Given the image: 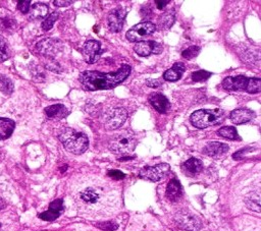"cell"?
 <instances>
[{
	"label": "cell",
	"mask_w": 261,
	"mask_h": 231,
	"mask_svg": "<svg viewBox=\"0 0 261 231\" xmlns=\"http://www.w3.org/2000/svg\"><path fill=\"white\" fill-rule=\"evenodd\" d=\"M58 15H60V14H58V11L52 12V13L42 22V29H43L44 31H49V30H51V28L54 27V24L56 21L58 20Z\"/></svg>",
	"instance_id": "cell-32"
},
{
	"label": "cell",
	"mask_w": 261,
	"mask_h": 231,
	"mask_svg": "<svg viewBox=\"0 0 261 231\" xmlns=\"http://www.w3.org/2000/svg\"><path fill=\"white\" fill-rule=\"evenodd\" d=\"M248 150H250V149H249V148H246V149H242V150L238 151L237 153L234 154L232 158H234V160H240V159H242V158H243V155H244V154H245Z\"/></svg>",
	"instance_id": "cell-39"
},
{
	"label": "cell",
	"mask_w": 261,
	"mask_h": 231,
	"mask_svg": "<svg viewBox=\"0 0 261 231\" xmlns=\"http://www.w3.org/2000/svg\"><path fill=\"white\" fill-rule=\"evenodd\" d=\"M174 222L178 227L185 231H198L202 223L200 219L187 210H180L174 215Z\"/></svg>",
	"instance_id": "cell-6"
},
{
	"label": "cell",
	"mask_w": 261,
	"mask_h": 231,
	"mask_svg": "<svg viewBox=\"0 0 261 231\" xmlns=\"http://www.w3.org/2000/svg\"><path fill=\"white\" fill-rule=\"evenodd\" d=\"M203 169V163L197 158H190L182 165V170L187 176L194 177L198 175Z\"/></svg>",
	"instance_id": "cell-19"
},
{
	"label": "cell",
	"mask_w": 261,
	"mask_h": 231,
	"mask_svg": "<svg viewBox=\"0 0 261 231\" xmlns=\"http://www.w3.org/2000/svg\"><path fill=\"white\" fill-rule=\"evenodd\" d=\"M200 52V48L198 46H190L186 50H184L182 52V56L186 59H192L198 55Z\"/></svg>",
	"instance_id": "cell-33"
},
{
	"label": "cell",
	"mask_w": 261,
	"mask_h": 231,
	"mask_svg": "<svg viewBox=\"0 0 261 231\" xmlns=\"http://www.w3.org/2000/svg\"><path fill=\"white\" fill-rule=\"evenodd\" d=\"M96 226L104 231H114L116 230L118 228V225L112 221H108V222H101V223H97Z\"/></svg>",
	"instance_id": "cell-35"
},
{
	"label": "cell",
	"mask_w": 261,
	"mask_h": 231,
	"mask_svg": "<svg viewBox=\"0 0 261 231\" xmlns=\"http://www.w3.org/2000/svg\"><path fill=\"white\" fill-rule=\"evenodd\" d=\"M108 176H110L112 178H114V181H120V179L124 178V174L118 170H110L108 172Z\"/></svg>",
	"instance_id": "cell-37"
},
{
	"label": "cell",
	"mask_w": 261,
	"mask_h": 231,
	"mask_svg": "<svg viewBox=\"0 0 261 231\" xmlns=\"http://www.w3.org/2000/svg\"><path fill=\"white\" fill-rule=\"evenodd\" d=\"M12 55V49L8 40L0 36V62L8 60Z\"/></svg>",
	"instance_id": "cell-26"
},
{
	"label": "cell",
	"mask_w": 261,
	"mask_h": 231,
	"mask_svg": "<svg viewBox=\"0 0 261 231\" xmlns=\"http://www.w3.org/2000/svg\"><path fill=\"white\" fill-rule=\"evenodd\" d=\"M185 65L182 62H176L174 64V66L170 69H168L164 73V80L168 82H176L182 78V73L185 72Z\"/></svg>",
	"instance_id": "cell-21"
},
{
	"label": "cell",
	"mask_w": 261,
	"mask_h": 231,
	"mask_svg": "<svg viewBox=\"0 0 261 231\" xmlns=\"http://www.w3.org/2000/svg\"><path fill=\"white\" fill-rule=\"evenodd\" d=\"M166 195V198L172 202H178L180 199V197L182 195V186L178 179L174 178L168 183Z\"/></svg>",
	"instance_id": "cell-20"
},
{
	"label": "cell",
	"mask_w": 261,
	"mask_h": 231,
	"mask_svg": "<svg viewBox=\"0 0 261 231\" xmlns=\"http://www.w3.org/2000/svg\"><path fill=\"white\" fill-rule=\"evenodd\" d=\"M212 72L206 70H198L192 73V79L194 82H204L212 76Z\"/></svg>",
	"instance_id": "cell-34"
},
{
	"label": "cell",
	"mask_w": 261,
	"mask_h": 231,
	"mask_svg": "<svg viewBox=\"0 0 261 231\" xmlns=\"http://www.w3.org/2000/svg\"><path fill=\"white\" fill-rule=\"evenodd\" d=\"M137 145V139L133 132L122 131L112 139L108 148L114 154H126L132 152Z\"/></svg>",
	"instance_id": "cell-5"
},
{
	"label": "cell",
	"mask_w": 261,
	"mask_h": 231,
	"mask_svg": "<svg viewBox=\"0 0 261 231\" xmlns=\"http://www.w3.org/2000/svg\"><path fill=\"white\" fill-rule=\"evenodd\" d=\"M228 150L230 147L226 144L220 142H210L203 148V153L210 157L218 158L226 154Z\"/></svg>",
	"instance_id": "cell-17"
},
{
	"label": "cell",
	"mask_w": 261,
	"mask_h": 231,
	"mask_svg": "<svg viewBox=\"0 0 261 231\" xmlns=\"http://www.w3.org/2000/svg\"><path fill=\"white\" fill-rule=\"evenodd\" d=\"M70 194L78 213L87 218L112 217L122 207L120 189L114 183L96 175L72 178Z\"/></svg>",
	"instance_id": "cell-1"
},
{
	"label": "cell",
	"mask_w": 261,
	"mask_h": 231,
	"mask_svg": "<svg viewBox=\"0 0 261 231\" xmlns=\"http://www.w3.org/2000/svg\"><path fill=\"white\" fill-rule=\"evenodd\" d=\"M156 31V25L151 21H142L128 30L126 37L130 42H140L147 36H150Z\"/></svg>",
	"instance_id": "cell-8"
},
{
	"label": "cell",
	"mask_w": 261,
	"mask_h": 231,
	"mask_svg": "<svg viewBox=\"0 0 261 231\" xmlns=\"http://www.w3.org/2000/svg\"><path fill=\"white\" fill-rule=\"evenodd\" d=\"M126 15V11L122 7H118L110 11L108 14V28L114 33H118L122 30L124 21Z\"/></svg>",
	"instance_id": "cell-12"
},
{
	"label": "cell",
	"mask_w": 261,
	"mask_h": 231,
	"mask_svg": "<svg viewBox=\"0 0 261 231\" xmlns=\"http://www.w3.org/2000/svg\"><path fill=\"white\" fill-rule=\"evenodd\" d=\"M147 86L151 87V88H158L162 85V80H149L146 82Z\"/></svg>",
	"instance_id": "cell-38"
},
{
	"label": "cell",
	"mask_w": 261,
	"mask_h": 231,
	"mask_svg": "<svg viewBox=\"0 0 261 231\" xmlns=\"http://www.w3.org/2000/svg\"><path fill=\"white\" fill-rule=\"evenodd\" d=\"M0 231H4V228H2V224H0Z\"/></svg>",
	"instance_id": "cell-43"
},
{
	"label": "cell",
	"mask_w": 261,
	"mask_h": 231,
	"mask_svg": "<svg viewBox=\"0 0 261 231\" xmlns=\"http://www.w3.org/2000/svg\"><path fill=\"white\" fill-rule=\"evenodd\" d=\"M72 3L74 1H60V0H56V1H54V4L56 6H68Z\"/></svg>",
	"instance_id": "cell-41"
},
{
	"label": "cell",
	"mask_w": 261,
	"mask_h": 231,
	"mask_svg": "<svg viewBox=\"0 0 261 231\" xmlns=\"http://www.w3.org/2000/svg\"><path fill=\"white\" fill-rule=\"evenodd\" d=\"M49 8L44 3H35L30 10V18L31 19H41L44 18L48 14Z\"/></svg>",
	"instance_id": "cell-24"
},
{
	"label": "cell",
	"mask_w": 261,
	"mask_h": 231,
	"mask_svg": "<svg viewBox=\"0 0 261 231\" xmlns=\"http://www.w3.org/2000/svg\"><path fill=\"white\" fill-rule=\"evenodd\" d=\"M260 91H261V81H260V79L259 78L249 79L246 92L250 93V94H255V93H259Z\"/></svg>",
	"instance_id": "cell-31"
},
{
	"label": "cell",
	"mask_w": 261,
	"mask_h": 231,
	"mask_svg": "<svg viewBox=\"0 0 261 231\" xmlns=\"http://www.w3.org/2000/svg\"><path fill=\"white\" fill-rule=\"evenodd\" d=\"M16 27V22L12 17H0V30L14 31Z\"/></svg>",
	"instance_id": "cell-30"
},
{
	"label": "cell",
	"mask_w": 261,
	"mask_h": 231,
	"mask_svg": "<svg viewBox=\"0 0 261 231\" xmlns=\"http://www.w3.org/2000/svg\"><path fill=\"white\" fill-rule=\"evenodd\" d=\"M58 139L66 150L74 154V155H81L89 147L88 137L70 127L62 128L58 134Z\"/></svg>",
	"instance_id": "cell-3"
},
{
	"label": "cell",
	"mask_w": 261,
	"mask_h": 231,
	"mask_svg": "<svg viewBox=\"0 0 261 231\" xmlns=\"http://www.w3.org/2000/svg\"><path fill=\"white\" fill-rule=\"evenodd\" d=\"M0 91L6 95H10L14 91L12 81L4 74H0Z\"/></svg>",
	"instance_id": "cell-29"
},
{
	"label": "cell",
	"mask_w": 261,
	"mask_h": 231,
	"mask_svg": "<svg viewBox=\"0 0 261 231\" xmlns=\"http://www.w3.org/2000/svg\"><path fill=\"white\" fill-rule=\"evenodd\" d=\"M64 201L62 199L56 200L49 205V209L46 212H43L39 215V218L45 221H54L58 219L64 212Z\"/></svg>",
	"instance_id": "cell-15"
},
{
	"label": "cell",
	"mask_w": 261,
	"mask_h": 231,
	"mask_svg": "<svg viewBox=\"0 0 261 231\" xmlns=\"http://www.w3.org/2000/svg\"><path fill=\"white\" fill-rule=\"evenodd\" d=\"M83 53L88 63H95L102 53L101 44L95 40L87 41L83 47Z\"/></svg>",
	"instance_id": "cell-14"
},
{
	"label": "cell",
	"mask_w": 261,
	"mask_h": 231,
	"mask_svg": "<svg viewBox=\"0 0 261 231\" xmlns=\"http://www.w3.org/2000/svg\"><path fill=\"white\" fill-rule=\"evenodd\" d=\"M45 113L51 119H60L68 114V109L62 104H56L45 108Z\"/></svg>",
	"instance_id": "cell-23"
},
{
	"label": "cell",
	"mask_w": 261,
	"mask_h": 231,
	"mask_svg": "<svg viewBox=\"0 0 261 231\" xmlns=\"http://www.w3.org/2000/svg\"><path fill=\"white\" fill-rule=\"evenodd\" d=\"M135 52L140 56H148L151 53L160 54L162 52V46L155 41H140L134 46Z\"/></svg>",
	"instance_id": "cell-11"
},
{
	"label": "cell",
	"mask_w": 261,
	"mask_h": 231,
	"mask_svg": "<svg viewBox=\"0 0 261 231\" xmlns=\"http://www.w3.org/2000/svg\"><path fill=\"white\" fill-rule=\"evenodd\" d=\"M218 135H220V137L224 138V139H228V140H237L239 139L238 136V132L234 127L232 126H224L218 131Z\"/></svg>",
	"instance_id": "cell-28"
},
{
	"label": "cell",
	"mask_w": 261,
	"mask_h": 231,
	"mask_svg": "<svg viewBox=\"0 0 261 231\" xmlns=\"http://www.w3.org/2000/svg\"><path fill=\"white\" fill-rule=\"evenodd\" d=\"M170 165L166 163H160L155 166H146L139 172V176L142 179L149 182H160L168 173Z\"/></svg>",
	"instance_id": "cell-9"
},
{
	"label": "cell",
	"mask_w": 261,
	"mask_h": 231,
	"mask_svg": "<svg viewBox=\"0 0 261 231\" xmlns=\"http://www.w3.org/2000/svg\"><path fill=\"white\" fill-rule=\"evenodd\" d=\"M170 3L168 0H166V1H155L156 7L158 9H164V7H166V5H168Z\"/></svg>",
	"instance_id": "cell-42"
},
{
	"label": "cell",
	"mask_w": 261,
	"mask_h": 231,
	"mask_svg": "<svg viewBox=\"0 0 261 231\" xmlns=\"http://www.w3.org/2000/svg\"><path fill=\"white\" fill-rule=\"evenodd\" d=\"M130 70H132V68L128 64L122 65L118 71L112 73H104L96 70H86L80 74L79 79L85 89L89 91L108 90L114 89L122 83L130 75Z\"/></svg>",
	"instance_id": "cell-2"
},
{
	"label": "cell",
	"mask_w": 261,
	"mask_h": 231,
	"mask_svg": "<svg viewBox=\"0 0 261 231\" xmlns=\"http://www.w3.org/2000/svg\"><path fill=\"white\" fill-rule=\"evenodd\" d=\"M62 46H64L62 43L58 39L46 38L40 41L36 45V48L38 50V52L41 53L42 55L48 58H52L60 52L62 50Z\"/></svg>",
	"instance_id": "cell-10"
},
{
	"label": "cell",
	"mask_w": 261,
	"mask_h": 231,
	"mask_svg": "<svg viewBox=\"0 0 261 231\" xmlns=\"http://www.w3.org/2000/svg\"><path fill=\"white\" fill-rule=\"evenodd\" d=\"M249 79L244 75L228 76L222 81L224 89L228 91H246Z\"/></svg>",
	"instance_id": "cell-13"
},
{
	"label": "cell",
	"mask_w": 261,
	"mask_h": 231,
	"mask_svg": "<svg viewBox=\"0 0 261 231\" xmlns=\"http://www.w3.org/2000/svg\"><path fill=\"white\" fill-rule=\"evenodd\" d=\"M255 112L246 109V108H241V109H236L230 113V120L234 124H243L246 122L251 121L253 118H255Z\"/></svg>",
	"instance_id": "cell-18"
},
{
	"label": "cell",
	"mask_w": 261,
	"mask_h": 231,
	"mask_svg": "<svg viewBox=\"0 0 261 231\" xmlns=\"http://www.w3.org/2000/svg\"><path fill=\"white\" fill-rule=\"evenodd\" d=\"M16 127V123L14 120L8 118H0V141L8 139Z\"/></svg>",
	"instance_id": "cell-22"
},
{
	"label": "cell",
	"mask_w": 261,
	"mask_h": 231,
	"mask_svg": "<svg viewBox=\"0 0 261 231\" xmlns=\"http://www.w3.org/2000/svg\"><path fill=\"white\" fill-rule=\"evenodd\" d=\"M126 111L124 108L118 107L106 111L103 116V125L106 131H114L120 128L126 119Z\"/></svg>",
	"instance_id": "cell-7"
},
{
	"label": "cell",
	"mask_w": 261,
	"mask_h": 231,
	"mask_svg": "<svg viewBox=\"0 0 261 231\" xmlns=\"http://www.w3.org/2000/svg\"><path fill=\"white\" fill-rule=\"evenodd\" d=\"M46 67L48 68V69H50V70H52V71H56V72H58V64L56 63V62H54V61H50V62H48L47 64H46Z\"/></svg>",
	"instance_id": "cell-40"
},
{
	"label": "cell",
	"mask_w": 261,
	"mask_h": 231,
	"mask_svg": "<svg viewBox=\"0 0 261 231\" xmlns=\"http://www.w3.org/2000/svg\"><path fill=\"white\" fill-rule=\"evenodd\" d=\"M224 113L220 109H216V110L201 109L191 114L190 121L193 124V126L200 128V130H203V128L220 123L224 119Z\"/></svg>",
	"instance_id": "cell-4"
},
{
	"label": "cell",
	"mask_w": 261,
	"mask_h": 231,
	"mask_svg": "<svg viewBox=\"0 0 261 231\" xmlns=\"http://www.w3.org/2000/svg\"><path fill=\"white\" fill-rule=\"evenodd\" d=\"M30 1H18V8L22 12V13H28L30 10Z\"/></svg>",
	"instance_id": "cell-36"
},
{
	"label": "cell",
	"mask_w": 261,
	"mask_h": 231,
	"mask_svg": "<svg viewBox=\"0 0 261 231\" xmlns=\"http://www.w3.org/2000/svg\"><path fill=\"white\" fill-rule=\"evenodd\" d=\"M174 21V10H168L162 14V16L158 19V25L160 29L162 30H168Z\"/></svg>",
	"instance_id": "cell-25"
},
{
	"label": "cell",
	"mask_w": 261,
	"mask_h": 231,
	"mask_svg": "<svg viewBox=\"0 0 261 231\" xmlns=\"http://www.w3.org/2000/svg\"><path fill=\"white\" fill-rule=\"evenodd\" d=\"M150 104L160 113H168L170 109L168 99L162 93H153L149 97Z\"/></svg>",
	"instance_id": "cell-16"
},
{
	"label": "cell",
	"mask_w": 261,
	"mask_h": 231,
	"mask_svg": "<svg viewBox=\"0 0 261 231\" xmlns=\"http://www.w3.org/2000/svg\"><path fill=\"white\" fill-rule=\"evenodd\" d=\"M245 203L247 207L257 213L260 212V195L259 192L253 193L250 196H248L245 200Z\"/></svg>",
	"instance_id": "cell-27"
}]
</instances>
